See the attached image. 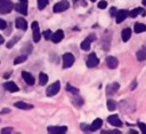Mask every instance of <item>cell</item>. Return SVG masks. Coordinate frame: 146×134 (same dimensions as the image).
I'll return each mask as SVG.
<instances>
[{"label": "cell", "instance_id": "5", "mask_svg": "<svg viewBox=\"0 0 146 134\" xmlns=\"http://www.w3.org/2000/svg\"><path fill=\"white\" fill-rule=\"evenodd\" d=\"M98 62H99V60H98V57L96 56L95 53L89 54V56L87 57V66H89V68L96 66V65L98 64Z\"/></svg>", "mask_w": 146, "mask_h": 134}, {"label": "cell", "instance_id": "3", "mask_svg": "<svg viewBox=\"0 0 146 134\" xmlns=\"http://www.w3.org/2000/svg\"><path fill=\"white\" fill-rule=\"evenodd\" d=\"M60 88V82L59 81H55L54 84H51L48 88H47V95L48 96H54L59 92Z\"/></svg>", "mask_w": 146, "mask_h": 134}, {"label": "cell", "instance_id": "1", "mask_svg": "<svg viewBox=\"0 0 146 134\" xmlns=\"http://www.w3.org/2000/svg\"><path fill=\"white\" fill-rule=\"evenodd\" d=\"M14 8V5L9 0H0V14H8Z\"/></svg>", "mask_w": 146, "mask_h": 134}, {"label": "cell", "instance_id": "22", "mask_svg": "<svg viewBox=\"0 0 146 134\" xmlns=\"http://www.w3.org/2000/svg\"><path fill=\"white\" fill-rule=\"evenodd\" d=\"M133 29H135V31H136L137 33H140V32H143V31L146 30V25L143 24V23H136Z\"/></svg>", "mask_w": 146, "mask_h": 134}, {"label": "cell", "instance_id": "42", "mask_svg": "<svg viewBox=\"0 0 146 134\" xmlns=\"http://www.w3.org/2000/svg\"><path fill=\"white\" fill-rule=\"evenodd\" d=\"M91 1H96V0H91Z\"/></svg>", "mask_w": 146, "mask_h": 134}, {"label": "cell", "instance_id": "9", "mask_svg": "<svg viewBox=\"0 0 146 134\" xmlns=\"http://www.w3.org/2000/svg\"><path fill=\"white\" fill-rule=\"evenodd\" d=\"M107 120H108V123H110L111 125H113V126H115V127H121V126H122V121L120 120V118H119L116 115L110 116V117L107 118Z\"/></svg>", "mask_w": 146, "mask_h": 134}, {"label": "cell", "instance_id": "30", "mask_svg": "<svg viewBox=\"0 0 146 134\" xmlns=\"http://www.w3.org/2000/svg\"><path fill=\"white\" fill-rule=\"evenodd\" d=\"M66 87H67V90H68V92H72V93H75V94H78V93H79V89H76L75 87H72L70 84H67V86H66Z\"/></svg>", "mask_w": 146, "mask_h": 134}, {"label": "cell", "instance_id": "21", "mask_svg": "<svg viewBox=\"0 0 146 134\" xmlns=\"http://www.w3.org/2000/svg\"><path fill=\"white\" fill-rule=\"evenodd\" d=\"M137 60L138 61L146 60V47H143L139 52H137Z\"/></svg>", "mask_w": 146, "mask_h": 134}, {"label": "cell", "instance_id": "15", "mask_svg": "<svg viewBox=\"0 0 146 134\" xmlns=\"http://www.w3.org/2000/svg\"><path fill=\"white\" fill-rule=\"evenodd\" d=\"M22 77H23V79L25 80V82L27 85H33L34 84V78H33V76L31 73H29L26 71H23L22 72Z\"/></svg>", "mask_w": 146, "mask_h": 134}, {"label": "cell", "instance_id": "31", "mask_svg": "<svg viewBox=\"0 0 146 134\" xmlns=\"http://www.w3.org/2000/svg\"><path fill=\"white\" fill-rule=\"evenodd\" d=\"M17 40H18V38H14V39H11V40H10V41L7 44V47H8V48L13 47V46L16 44V41H17Z\"/></svg>", "mask_w": 146, "mask_h": 134}, {"label": "cell", "instance_id": "2", "mask_svg": "<svg viewBox=\"0 0 146 134\" xmlns=\"http://www.w3.org/2000/svg\"><path fill=\"white\" fill-rule=\"evenodd\" d=\"M75 58L71 53H66L63 55V68H70L73 65Z\"/></svg>", "mask_w": 146, "mask_h": 134}, {"label": "cell", "instance_id": "26", "mask_svg": "<svg viewBox=\"0 0 146 134\" xmlns=\"http://www.w3.org/2000/svg\"><path fill=\"white\" fill-rule=\"evenodd\" d=\"M115 108H116V103L113 100H108L107 101V109L113 111V110H115Z\"/></svg>", "mask_w": 146, "mask_h": 134}, {"label": "cell", "instance_id": "4", "mask_svg": "<svg viewBox=\"0 0 146 134\" xmlns=\"http://www.w3.org/2000/svg\"><path fill=\"white\" fill-rule=\"evenodd\" d=\"M68 7H70V3H68L66 0H63V1L57 2V3L54 6V11H55V13H60V11L66 10Z\"/></svg>", "mask_w": 146, "mask_h": 134}, {"label": "cell", "instance_id": "16", "mask_svg": "<svg viewBox=\"0 0 146 134\" xmlns=\"http://www.w3.org/2000/svg\"><path fill=\"white\" fill-rule=\"evenodd\" d=\"M102 124H103V120L100 119V118H97V119H95L94 121H92V124L89 126V131H97V129H99L100 128V126H102Z\"/></svg>", "mask_w": 146, "mask_h": 134}, {"label": "cell", "instance_id": "25", "mask_svg": "<svg viewBox=\"0 0 146 134\" xmlns=\"http://www.w3.org/2000/svg\"><path fill=\"white\" fill-rule=\"evenodd\" d=\"M24 61H26V55H21L14 60V64H19V63H23Z\"/></svg>", "mask_w": 146, "mask_h": 134}, {"label": "cell", "instance_id": "12", "mask_svg": "<svg viewBox=\"0 0 146 134\" xmlns=\"http://www.w3.org/2000/svg\"><path fill=\"white\" fill-rule=\"evenodd\" d=\"M15 24H16V27H17V29H21V30H26V29H27V22H26L23 17L16 18Z\"/></svg>", "mask_w": 146, "mask_h": 134}, {"label": "cell", "instance_id": "20", "mask_svg": "<svg viewBox=\"0 0 146 134\" xmlns=\"http://www.w3.org/2000/svg\"><path fill=\"white\" fill-rule=\"evenodd\" d=\"M130 37H131V30L129 27L123 29V31H122V40L123 41H128L130 39Z\"/></svg>", "mask_w": 146, "mask_h": 134}, {"label": "cell", "instance_id": "36", "mask_svg": "<svg viewBox=\"0 0 146 134\" xmlns=\"http://www.w3.org/2000/svg\"><path fill=\"white\" fill-rule=\"evenodd\" d=\"M13 132V128H2L1 129V133H10Z\"/></svg>", "mask_w": 146, "mask_h": 134}, {"label": "cell", "instance_id": "19", "mask_svg": "<svg viewBox=\"0 0 146 134\" xmlns=\"http://www.w3.org/2000/svg\"><path fill=\"white\" fill-rule=\"evenodd\" d=\"M139 14H141V16H145V15H146V11H145L143 8H135V9H132V10L129 13V15H130L131 17H136V16L139 15Z\"/></svg>", "mask_w": 146, "mask_h": 134}, {"label": "cell", "instance_id": "33", "mask_svg": "<svg viewBox=\"0 0 146 134\" xmlns=\"http://www.w3.org/2000/svg\"><path fill=\"white\" fill-rule=\"evenodd\" d=\"M6 26H7L6 21H3L2 18H0V29H1V30H3V29H6Z\"/></svg>", "mask_w": 146, "mask_h": 134}, {"label": "cell", "instance_id": "23", "mask_svg": "<svg viewBox=\"0 0 146 134\" xmlns=\"http://www.w3.org/2000/svg\"><path fill=\"white\" fill-rule=\"evenodd\" d=\"M47 81H48V76H47L46 73L41 72V73L39 74V82H40V85H46Z\"/></svg>", "mask_w": 146, "mask_h": 134}, {"label": "cell", "instance_id": "32", "mask_svg": "<svg viewBox=\"0 0 146 134\" xmlns=\"http://www.w3.org/2000/svg\"><path fill=\"white\" fill-rule=\"evenodd\" d=\"M106 6H107V2L106 1H99V3H98V8L99 9H104V8H106Z\"/></svg>", "mask_w": 146, "mask_h": 134}, {"label": "cell", "instance_id": "41", "mask_svg": "<svg viewBox=\"0 0 146 134\" xmlns=\"http://www.w3.org/2000/svg\"><path fill=\"white\" fill-rule=\"evenodd\" d=\"M19 1H27V0H19Z\"/></svg>", "mask_w": 146, "mask_h": 134}, {"label": "cell", "instance_id": "29", "mask_svg": "<svg viewBox=\"0 0 146 134\" xmlns=\"http://www.w3.org/2000/svg\"><path fill=\"white\" fill-rule=\"evenodd\" d=\"M51 36H52V32H51L50 30H46V31L43 32V37H44V39H46V40L50 39V38H51Z\"/></svg>", "mask_w": 146, "mask_h": 134}, {"label": "cell", "instance_id": "35", "mask_svg": "<svg viewBox=\"0 0 146 134\" xmlns=\"http://www.w3.org/2000/svg\"><path fill=\"white\" fill-rule=\"evenodd\" d=\"M110 15H111V16H115V15H116V9H115V8H111Z\"/></svg>", "mask_w": 146, "mask_h": 134}, {"label": "cell", "instance_id": "8", "mask_svg": "<svg viewBox=\"0 0 146 134\" xmlns=\"http://www.w3.org/2000/svg\"><path fill=\"white\" fill-rule=\"evenodd\" d=\"M3 88L5 89H7L8 92H11V93H14V92H18V86L14 82V81H6L5 84H3Z\"/></svg>", "mask_w": 146, "mask_h": 134}, {"label": "cell", "instance_id": "40", "mask_svg": "<svg viewBox=\"0 0 146 134\" xmlns=\"http://www.w3.org/2000/svg\"><path fill=\"white\" fill-rule=\"evenodd\" d=\"M141 3H143V6H146V0H143Z\"/></svg>", "mask_w": 146, "mask_h": 134}, {"label": "cell", "instance_id": "27", "mask_svg": "<svg viewBox=\"0 0 146 134\" xmlns=\"http://www.w3.org/2000/svg\"><path fill=\"white\" fill-rule=\"evenodd\" d=\"M48 5V0H38V7L39 9H43Z\"/></svg>", "mask_w": 146, "mask_h": 134}, {"label": "cell", "instance_id": "39", "mask_svg": "<svg viewBox=\"0 0 146 134\" xmlns=\"http://www.w3.org/2000/svg\"><path fill=\"white\" fill-rule=\"evenodd\" d=\"M3 41H5V40H3V37H2V36H0V45H1V44H3Z\"/></svg>", "mask_w": 146, "mask_h": 134}, {"label": "cell", "instance_id": "14", "mask_svg": "<svg viewBox=\"0 0 146 134\" xmlns=\"http://www.w3.org/2000/svg\"><path fill=\"white\" fill-rule=\"evenodd\" d=\"M63 38H64V32H63L62 30H57V31H56L55 33H52V36H51V40H52L55 44L59 42Z\"/></svg>", "mask_w": 146, "mask_h": 134}, {"label": "cell", "instance_id": "17", "mask_svg": "<svg viewBox=\"0 0 146 134\" xmlns=\"http://www.w3.org/2000/svg\"><path fill=\"white\" fill-rule=\"evenodd\" d=\"M119 84L117 82H113V84H111V85H108L107 86V89H106V93H107V95H113L117 89H119Z\"/></svg>", "mask_w": 146, "mask_h": 134}, {"label": "cell", "instance_id": "38", "mask_svg": "<svg viewBox=\"0 0 146 134\" xmlns=\"http://www.w3.org/2000/svg\"><path fill=\"white\" fill-rule=\"evenodd\" d=\"M7 112H9V109H3V110L1 111V113H7Z\"/></svg>", "mask_w": 146, "mask_h": 134}, {"label": "cell", "instance_id": "28", "mask_svg": "<svg viewBox=\"0 0 146 134\" xmlns=\"http://www.w3.org/2000/svg\"><path fill=\"white\" fill-rule=\"evenodd\" d=\"M72 102H73V103H74V104H75V105L79 108V107H80V105L83 103V100H82L81 97H75V98H73V101H72Z\"/></svg>", "mask_w": 146, "mask_h": 134}, {"label": "cell", "instance_id": "24", "mask_svg": "<svg viewBox=\"0 0 146 134\" xmlns=\"http://www.w3.org/2000/svg\"><path fill=\"white\" fill-rule=\"evenodd\" d=\"M81 48L84 49V50H89V48H90V40H89L88 38L84 39V40L81 42Z\"/></svg>", "mask_w": 146, "mask_h": 134}, {"label": "cell", "instance_id": "34", "mask_svg": "<svg viewBox=\"0 0 146 134\" xmlns=\"http://www.w3.org/2000/svg\"><path fill=\"white\" fill-rule=\"evenodd\" d=\"M138 125H139V128L141 129V132H143V133H146V125L143 124V123H139Z\"/></svg>", "mask_w": 146, "mask_h": 134}, {"label": "cell", "instance_id": "13", "mask_svg": "<svg viewBox=\"0 0 146 134\" xmlns=\"http://www.w3.org/2000/svg\"><path fill=\"white\" fill-rule=\"evenodd\" d=\"M106 64L110 69H115L117 66V60L114 56H107L106 57Z\"/></svg>", "mask_w": 146, "mask_h": 134}, {"label": "cell", "instance_id": "37", "mask_svg": "<svg viewBox=\"0 0 146 134\" xmlns=\"http://www.w3.org/2000/svg\"><path fill=\"white\" fill-rule=\"evenodd\" d=\"M81 129H89V127L87 126V124H81Z\"/></svg>", "mask_w": 146, "mask_h": 134}, {"label": "cell", "instance_id": "7", "mask_svg": "<svg viewBox=\"0 0 146 134\" xmlns=\"http://www.w3.org/2000/svg\"><path fill=\"white\" fill-rule=\"evenodd\" d=\"M32 30H33V41L38 42L40 40V31H39V24L38 22H33L32 23Z\"/></svg>", "mask_w": 146, "mask_h": 134}, {"label": "cell", "instance_id": "10", "mask_svg": "<svg viewBox=\"0 0 146 134\" xmlns=\"http://www.w3.org/2000/svg\"><path fill=\"white\" fill-rule=\"evenodd\" d=\"M128 15H129V13H128V10H125V9H121V10L116 11V15H115L116 22H117V23H121L122 21H124V19L128 17Z\"/></svg>", "mask_w": 146, "mask_h": 134}, {"label": "cell", "instance_id": "18", "mask_svg": "<svg viewBox=\"0 0 146 134\" xmlns=\"http://www.w3.org/2000/svg\"><path fill=\"white\" fill-rule=\"evenodd\" d=\"M14 105H15L16 108H18V109H23V110H30V109L33 108L32 104H29V103H25V102H22V101L16 102Z\"/></svg>", "mask_w": 146, "mask_h": 134}, {"label": "cell", "instance_id": "6", "mask_svg": "<svg viewBox=\"0 0 146 134\" xmlns=\"http://www.w3.org/2000/svg\"><path fill=\"white\" fill-rule=\"evenodd\" d=\"M14 8H15L18 13H21V14H23V15H26V14H27V3H26V1H21L19 3L14 5Z\"/></svg>", "mask_w": 146, "mask_h": 134}, {"label": "cell", "instance_id": "11", "mask_svg": "<svg viewBox=\"0 0 146 134\" xmlns=\"http://www.w3.org/2000/svg\"><path fill=\"white\" fill-rule=\"evenodd\" d=\"M48 132L49 133H56V134H59V133H64V132H66V127L65 126H49L48 128Z\"/></svg>", "mask_w": 146, "mask_h": 134}]
</instances>
